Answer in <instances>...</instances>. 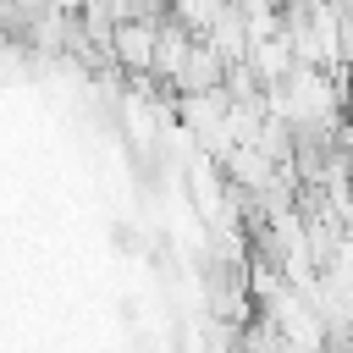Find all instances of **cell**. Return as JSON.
<instances>
[{"label":"cell","instance_id":"1","mask_svg":"<svg viewBox=\"0 0 353 353\" xmlns=\"http://www.w3.org/2000/svg\"><path fill=\"white\" fill-rule=\"evenodd\" d=\"M149 44H154V33H149V28H121V55H127V61H138V66H143V61H154V50H149Z\"/></svg>","mask_w":353,"mask_h":353}]
</instances>
